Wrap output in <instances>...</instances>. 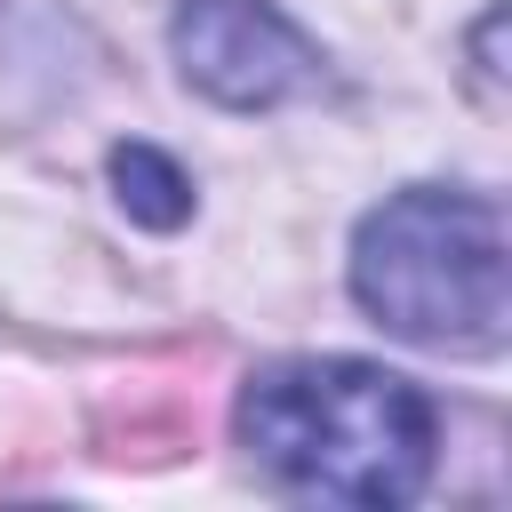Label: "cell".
Segmentation results:
<instances>
[{"mask_svg":"<svg viewBox=\"0 0 512 512\" xmlns=\"http://www.w3.org/2000/svg\"><path fill=\"white\" fill-rule=\"evenodd\" d=\"M264 472L328 504H408L432 472V400L368 360H272L240 392Z\"/></svg>","mask_w":512,"mask_h":512,"instance_id":"6da1fadb","label":"cell"},{"mask_svg":"<svg viewBox=\"0 0 512 512\" xmlns=\"http://www.w3.org/2000/svg\"><path fill=\"white\" fill-rule=\"evenodd\" d=\"M352 296L376 328L440 352H496L512 320L504 208L480 192H400L352 240Z\"/></svg>","mask_w":512,"mask_h":512,"instance_id":"7a4b0ae2","label":"cell"},{"mask_svg":"<svg viewBox=\"0 0 512 512\" xmlns=\"http://www.w3.org/2000/svg\"><path fill=\"white\" fill-rule=\"evenodd\" d=\"M176 64L200 96L232 104V112H256V104H280L296 96L320 56L312 40L272 8V0H184L176 8Z\"/></svg>","mask_w":512,"mask_h":512,"instance_id":"3957f363","label":"cell"},{"mask_svg":"<svg viewBox=\"0 0 512 512\" xmlns=\"http://www.w3.org/2000/svg\"><path fill=\"white\" fill-rule=\"evenodd\" d=\"M112 184H120V208H128L136 224H152V232H168V224L192 216L184 168H176L168 152H152V144H120V152H112Z\"/></svg>","mask_w":512,"mask_h":512,"instance_id":"277c9868","label":"cell"}]
</instances>
